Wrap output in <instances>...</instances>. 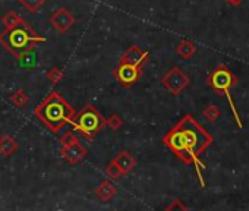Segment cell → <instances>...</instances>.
I'll return each instance as SVG.
<instances>
[{
    "instance_id": "cell-2",
    "label": "cell",
    "mask_w": 249,
    "mask_h": 211,
    "mask_svg": "<svg viewBox=\"0 0 249 211\" xmlns=\"http://www.w3.org/2000/svg\"><path fill=\"white\" fill-rule=\"evenodd\" d=\"M34 115L52 131L60 132L66 125H72L75 110L57 91H52L34 109Z\"/></svg>"
},
{
    "instance_id": "cell-1",
    "label": "cell",
    "mask_w": 249,
    "mask_h": 211,
    "mask_svg": "<svg viewBox=\"0 0 249 211\" xmlns=\"http://www.w3.org/2000/svg\"><path fill=\"white\" fill-rule=\"evenodd\" d=\"M163 142L185 163H195L199 173L201 163L198 161V157L211 144V137L191 115H186L172 131H169L163 138Z\"/></svg>"
},
{
    "instance_id": "cell-11",
    "label": "cell",
    "mask_w": 249,
    "mask_h": 211,
    "mask_svg": "<svg viewBox=\"0 0 249 211\" xmlns=\"http://www.w3.org/2000/svg\"><path fill=\"white\" fill-rule=\"evenodd\" d=\"M94 193H95L103 202H108V201H111V199L116 196L117 188H116L110 180L104 179V180H101L100 185L94 189Z\"/></svg>"
},
{
    "instance_id": "cell-13",
    "label": "cell",
    "mask_w": 249,
    "mask_h": 211,
    "mask_svg": "<svg viewBox=\"0 0 249 211\" xmlns=\"http://www.w3.org/2000/svg\"><path fill=\"white\" fill-rule=\"evenodd\" d=\"M18 147H19L18 141L9 135H3L2 138H0V154L5 156V157H9L14 153H17Z\"/></svg>"
},
{
    "instance_id": "cell-6",
    "label": "cell",
    "mask_w": 249,
    "mask_h": 211,
    "mask_svg": "<svg viewBox=\"0 0 249 211\" xmlns=\"http://www.w3.org/2000/svg\"><path fill=\"white\" fill-rule=\"evenodd\" d=\"M114 78L119 81V84L124 88H129L137 84V81L141 78V68L126 65V63H120L114 69Z\"/></svg>"
},
{
    "instance_id": "cell-5",
    "label": "cell",
    "mask_w": 249,
    "mask_h": 211,
    "mask_svg": "<svg viewBox=\"0 0 249 211\" xmlns=\"http://www.w3.org/2000/svg\"><path fill=\"white\" fill-rule=\"evenodd\" d=\"M189 84L188 76L182 72V69L179 68H172L164 76H163V85L173 94V95H179L185 87Z\"/></svg>"
},
{
    "instance_id": "cell-9",
    "label": "cell",
    "mask_w": 249,
    "mask_h": 211,
    "mask_svg": "<svg viewBox=\"0 0 249 211\" xmlns=\"http://www.w3.org/2000/svg\"><path fill=\"white\" fill-rule=\"evenodd\" d=\"M60 156H62L69 164L75 166V164H78V163H81V161L84 160V157L87 156V148L78 141V142H75V144H72V145H69V147H62Z\"/></svg>"
},
{
    "instance_id": "cell-20",
    "label": "cell",
    "mask_w": 249,
    "mask_h": 211,
    "mask_svg": "<svg viewBox=\"0 0 249 211\" xmlns=\"http://www.w3.org/2000/svg\"><path fill=\"white\" fill-rule=\"evenodd\" d=\"M63 76H65L63 70H62L60 68H57V66H53V68L49 69V72H47V78H49L53 84L60 82V81L63 79Z\"/></svg>"
},
{
    "instance_id": "cell-12",
    "label": "cell",
    "mask_w": 249,
    "mask_h": 211,
    "mask_svg": "<svg viewBox=\"0 0 249 211\" xmlns=\"http://www.w3.org/2000/svg\"><path fill=\"white\" fill-rule=\"evenodd\" d=\"M210 82H211V85H213L215 89H218V91H226V92H227V88H229V85H230V82H231V76H230V73H229L227 70L218 69V70H215V72L213 73V76L210 78Z\"/></svg>"
},
{
    "instance_id": "cell-4",
    "label": "cell",
    "mask_w": 249,
    "mask_h": 211,
    "mask_svg": "<svg viewBox=\"0 0 249 211\" xmlns=\"http://www.w3.org/2000/svg\"><path fill=\"white\" fill-rule=\"evenodd\" d=\"M72 125L79 135L87 140H92L106 125V119L92 104L87 103L82 106V109L78 113H75Z\"/></svg>"
},
{
    "instance_id": "cell-18",
    "label": "cell",
    "mask_w": 249,
    "mask_h": 211,
    "mask_svg": "<svg viewBox=\"0 0 249 211\" xmlns=\"http://www.w3.org/2000/svg\"><path fill=\"white\" fill-rule=\"evenodd\" d=\"M106 175H107V177H110L113 180H119L123 176L122 172H120V169L117 167V164L113 160L106 166Z\"/></svg>"
},
{
    "instance_id": "cell-21",
    "label": "cell",
    "mask_w": 249,
    "mask_h": 211,
    "mask_svg": "<svg viewBox=\"0 0 249 211\" xmlns=\"http://www.w3.org/2000/svg\"><path fill=\"white\" fill-rule=\"evenodd\" d=\"M106 125H107L110 129H113V131H119V129L122 128V125H123V119H122L119 115L113 113L108 119H106Z\"/></svg>"
},
{
    "instance_id": "cell-8",
    "label": "cell",
    "mask_w": 249,
    "mask_h": 211,
    "mask_svg": "<svg viewBox=\"0 0 249 211\" xmlns=\"http://www.w3.org/2000/svg\"><path fill=\"white\" fill-rule=\"evenodd\" d=\"M148 59H150V54H148L147 50H144V49H141L138 46H131L126 52L120 56V63H126V65L141 68L144 63H147Z\"/></svg>"
},
{
    "instance_id": "cell-23",
    "label": "cell",
    "mask_w": 249,
    "mask_h": 211,
    "mask_svg": "<svg viewBox=\"0 0 249 211\" xmlns=\"http://www.w3.org/2000/svg\"><path fill=\"white\" fill-rule=\"evenodd\" d=\"M173 208H185V205H180V202H179V199H178L173 205L169 207V210H173Z\"/></svg>"
},
{
    "instance_id": "cell-19",
    "label": "cell",
    "mask_w": 249,
    "mask_h": 211,
    "mask_svg": "<svg viewBox=\"0 0 249 211\" xmlns=\"http://www.w3.org/2000/svg\"><path fill=\"white\" fill-rule=\"evenodd\" d=\"M78 141H79V138L73 131H68L60 137V145L62 147H69V145H72V144H75Z\"/></svg>"
},
{
    "instance_id": "cell-22",
    "label": "cell",
    "mask_w": 249,
    "mask_h": 211,
    "mask_svg": "<svg viewBox=\"0 0 249 211\" xmlns=\"http://www.w3.org/2000/svg\"><path fill=\"white\" fill-rule=\"evenodd\" d=\"M204 115H205L210 121H215V118H217L218 112H217V109L214 107V106H210V107L204 112Z\"/></svg>"
},
{
    "instance_id": "cell-3",
    "label": "cell",
    "mask_w": 249,
    "mask_h": 211,
    "mask_svg": "<svg viewBox=\"0 0 249 211\" xmlns=\"http://www.w3.org/2000/svg\"><path fill=\"white\" fill-rule=\"evenodd\" d=\"M47 38L34 31L25 21L14 28H6L0 33V44L17 59H24L40 43H46Z\"/></svg>"
},
{
    "instance_id": "cell-7",
    "label": "cell",
    "mask_w": 249,
    "mask_h": 211,
    "mask_svg": "<svg viewBox=\"0 0 249 211\" xmlns=\"http://www.w3.org/2000/svg\"><path fill=\"white\" fill-rule=\"evenodd\" d=\"M76 19L75 17L66 9V8H60L57 9L52 17H50V24L54 27L56 31H59L60 34L68 33L73 25H75Z\"/></svg>"
},
{
    "instance_id": "cell-16",
    "label": "cell",
    "mask_w": 249,
    "mask_h": 211,
    "mask_svg": "<svg viewBox=\"0 0 249 211\" xmlns=\"http://www.w3.org/2000/svg\"><path fill=\"white\" fill-rule=\"evenodd\" d=\"M19 2V5L21 6H24L28 12H38L44 5H46V2L47 0H18Z\"/></svg>"
},
{
    "instance_id": "cell-10",
    "label": "cell",
    "mask_w": 249,
    "mask_h": 211,
    "mask_svg": "<svg viewBox=\"0 0 249 211\" xmlns=\"http://www.w3.org/2000/svg\"><path fill=\"white\" fill-rule=\"evenodd\" d=\"M113 161L117 164V167L120 169L122 175H129L134 167L137 166V158L126 150H122L116 154V157L113 158Z\"/></svg>"
},
{
    "instance_id": "cell-17",
    "label": "cell",
    "mask_w": 249,
    "mask_h": 211,
    "mask_svg": "<svg viewBox=\"0 0 249 211\" xmlns=\"http://www.w3.org/2000/svg\"><path fill=\"white\" fill-rule=\"evenodd\" d=\"M176 53L179 54V56H182V57H185V59H188V57H191L194 53H195V46L191 43V41H182L178 47H176Z\"/></svg>"
},
{
    "instance_id": "cell-14",
    "label": "cell",
    "mask_w": 249,
    "mask_h": 211,
    "mask_svg": "<svg viewBox=\"0 0 249 211\" xmlns=\"http://www.w3.org/2000/svg\"><path fill=\"white\" fill-rule=\"evenodd\" d=\"M2 22H3V25H5V30H6V28H14V27H17V25L22 24L24 19H22L17 12L9 11V12H6V14L3 15Z\"/></svg>"
},
{
    "instance_id": "cell-15",
    "label": "cell",
    "mask_w": 249,
    "mask_h": 211,
    "mask_svg": "<svg viewBox=\"0 0 249 211\" xmlns=\"http://www.w3.org/2000/svg\"><path fill=\"white\" fill-rule=\"evenodd\" d=\"M11 101L14 103V106H17V107L22 109V107H25V104L30 101V97H28V94H27L24 89H17V91L12 94Z\"/></svg>"
}]
</instances>
